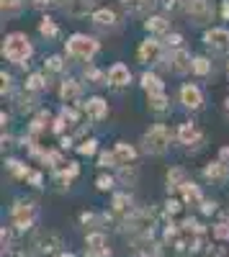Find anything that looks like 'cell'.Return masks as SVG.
<instances>
[{"instance_id":"277c9868","label":"cell","mask_w":229,"mask_h":257,"mask_svg":"<svg viewBox=\"0 0 229 257\" xmlns=\"http://www.w3.org/2000/svg\"><path fill=\"white\" fill-rule=\"evenodd\" d=\"M132 198H129V193H116L113 201H111V208L106 213V219H111L113 224L119 226H127V221L132 219Z\"/></svg>"},{"instance_id":"d6a6232c","label":"cell","mask_w":229,"mask_h":257,"mask_svg":"<svg viewBox=\"0 0 229 257\" xmlns=\"http://www.w3.org/2000/svg\"><path fill=\"white\" fill-rule=\"evenodd\" d=\"M121 6L129 13H142V11H147L152 6V0H121Z\"/></svg>"},{"instance_id":"4fadbf2b","label":"cell","mask_w":229,"mask_h":257,"mask_svg":"<svg viewBox=\"0 0 229 257\" xmlns=\"http://www.w3.org/2000/svg\"><path fill=\"white\" fill-rule=\"evenodd\" d=\"M82 111H85L88 118H93V121H103L108 116V103L95 95V98H88V103H82Z\"/></svg>"},{"instance_id":"8992f818","label":"cell","mask_w":229,"mask_h":257,"mask_svg":"<svg viewBox=\"0 0 229 257\" xmlns=\"http://www.w3.org/2000/svg\"><path fill=\"white\" fill-rule=\"evenodd\" d=\"M34 219H36V206L31 201H16V206L11 208V221L16 229H29L34 226Z\"/></svg>"},{"instance_id":"681fc988","label":"cell","mask_w":229,"mask_h":257,"mask_svg":"<svg viewBox=\"0 0 229 257\" xmlns=\"http://www.w3.org/2000/svg\"><path fill=\"white\" fill-rule=\"evenodd\" d=\"M88 257H111V249H108V247H106V249H95V252L88 249Z\"/></svg>"},{"instance_id":"7c38bea8","label":"cell","mask_w":229,"mask_h":257,"mask_svg":"<svg viewBox=\"0 0 229 257\" xmlns=\"http://www.w3.org/2000/svg\"><path fill=\"white\" fill-rule=\"evenodd\" d=\"M180 103L185 105V108H191V111H198L201 105H203V95H201V90L196 88V85H183L180 88Z\"/></svg>"},{"instance_id":"9f6ffc18","label":"cell","mask_w":229,"mask_h":257,"mask_svg":"<svg viewBox=\"0 0 229 257\" xmlns=\"http://www.w3.org/2000/svg\"><path fill=\"white\" fill-rule=\"evenodd\" d=\"M178 3H180V6L185 8V6H188V3H191V0H178Z\"/></svg>"},{"instance_id":"44dd1931","label":"cell","mask_w":229,"mask_h":257,"mask_svg":"<svg viewBox=\"0 0 229 257\" xmlns=\"http://www.w3.org/2000/svg\"><path fill=\"white\" fill-rule=\"evenodd\" d=\"M178 139H180V144H198L201 142V132L188 121V123H180V128H178Z\"/></svg>"},{"instance_id":"836d02e7","label":"cell","mask_w":229,"mask_h":257,"mask_svg":"<svg viewBox=\"0 0 229 257\" xmlns=\"http://www.w3.org/2000/svg\"><path fill=\"white\" fill-rule=\"evenodd\" d=\"M85 80H90V85H108V75H103L95 67H88L85 70Z\"/></svg>"},{"instance_id":"52a82bcc","label":"cell","mask_w":229,"mask_h":257,"mask_svg":"<svg viewBox=\"0 0 229 257\" xmlns=\"http://www.w3.org/2000/svg\"><path fill=\"white\" fill-rule=\"evenodd\" d=\"M31 247L41 257H52L62 247V239H59V234H54V231H39L34 237V242H31Z\"/></svg>"},{"instance_id":"484cf974","label":"cell","mask_w":229,"mask_h":257,"mask_svg":"<svg viewBox=\"0 0 229 257\" xmlns=\"http://www.w3.org/2000/svg\"><path fill=\"white\" fill-rule=\"evenodd\" d=\"M137 178H139V167H137V165H124V167L119 170V180H121L124 185H134Z\"/></svg>"},{"instance_id":"7402d4cb","label":"cell","mask_w":229,"mask_h":257,"mask_svg":"<svg viewBox=\"0 0 229 257\" xmlns=\"http://www.w3.org/2000/svg\"><path fill=\"white\" fill-rule=\"evenodd\" d=\"M144 29L150 34H170V21L165 16H150L144 21Z\"/></svg>"},{"instance_id":"9c48e42d","label":"cell","mask_w":229,"mask_h":257,"mask_svg":"<svg viewBox=\"0 0 229 257\" xmlns=\"http://www.w3.org/2000/svg\"><path fill=\"white\" fill-rule=\"evenodd\" d=\"M203 44L211 52H229V31L226 29H209L203 34Z\"/></svg>"},{"instance_id":"2e32d148","label":"cell","mask_w":229,"mask_h":257,"mask_svg":"<svg viewBox=\"0 0 229 257\" xmlns=\"http://www.w3.org/2000/svg\"><path fill=\"white\" fill-rule=\"evenodd\" d=\"M113 157H116V165L124 167V165H134L137 160V149L129 144V142H116L113 147Z\"/></svg>"},{"instance_id":"f35d334b","label":"cell","mask_w":229,"mask_h":257,"mask_svg":"<svg viewBox=\"0 0 229 257\" xmlns=\"http://www.w3.org/2000/svg\"><path fill=\"white\" fill-rule=\"evenodd\" d=\"M98 165H100V167H116V157H113V152H100Z\"/></svg>"},{"instance_id":"3957f363","label":"cell","mask_w":229,"mask_h":257,"mask_svg":"<svg viewBox=\"0 0 229 257\" xmlns=\"http://www.w3.org/2000/svg\"><path fill=\"white\" fill-rule=\"evenodd\" d=\"M142 147H144V152L147 155H162V152H168V147H170V132H168V126H152L150 132H144L142 137Z\"/></svg>"},{"instance_id":"1f68e13d","label":"cell","mask_w":229,"mask_h":257,"mask_svg":"<svg viewBox=\"0 0 229 257\" xmlns=\"http://www.w3.org/2000/svg\"><path fill=\"white\" fill-rule=\"evenodd\" d=\"M85 244H88V249H90V252H95V249H106V234H100V231L88 234Z\"/></svg>"},{"instance_id":"db71d44e","label":"cell","mask_w":229,"mask_h":257,"mask_svg":"<svg viewBox=\"0 0 229 257\" xmlns=\"http://www.w3.org/2000/svg\"><path fill=\"white\" fill-rule=\"evenodd\" d=\"M70 147H72V139H70V137L62 139V149H70Z\"/></svg>"},{"instance_id":"ffe728a7","label":"cell","mask_w":229,"mask_h":257,"mask_svg":"<svg viewBox=\"0 0 229 257\" xmlns=\"http://www.w3.org/2000/svg\"><path fill=\"white\" fill-rule=\"evenodd\" d=\"M142 88H144V93H147V95H160V93H165V85H162L160 75H155V72H144V75H142Z\"/></svg>"},{"instance_id":"e575fe53","label":"cell","mask_w":229,"mask_h":257,"mask_svg":"<svg viewBox=\"0 0 229 257\" xmlns=\"http://www.w3.org/2000/svg\"><path fill=\"white\" fill-rule=\"evenodd\" d=\"M193 72L201 75V77H206V75L211 72V62L206 59V57H193Z\"/></svg>"},{"instance_id":"4316f807","label":"cell","mask_w":229,"mask_h":257,"mask_svg":"<svg viewBox=\"0 0 229 257\" xmlns=\"http://www.w3.org/2000/svg\"><path fill=\"white\" fill-rule=\"evenodd\" d=\"M39 34H41V36H47V39H54V36L59 34V26L54 24L52 18H47V16H44V18L39 21Z\"/></svg>"},{"instance_id":"d6986e66","label":"cell","mask_w":229,"mask_h":257,"mask_svg":"<svg viewBox=\"0 0 229 257\" xmlns=\"http://www.w3.org/2000/svg\"><path fill=\"white\" fill-rule=\"evenodd\" d=\"M93 24L98 29H116L119 18H116V13L111 8H98V11H93Z\"/></svg>"},{"instance_id":"ee69618b","label":"cell","mask_w":229,"mask_h":257,"mask_svg":"<svg viewBox=\"0 0 229 257\" xmlns=\"http://www.w3.org/2000/svg\"><path fill=\"white\" fill-rule=\"evenodd\" d=\"M0 80H3V88H0V90H3V95H6V93H11V88H13L11 75H8V72H0Z\"/></svg>"},{"instance_id":"30bf717a","label":"cell","mask_w":229,"mask_h":257,"mask_svg":"<svg viewBox=\"0 0 229 257\" xmlns=\"http://www.w3.org/2000/svg\"><path fill=\"white\" fill-rule=\"evenodd\" d=\"M137 57H139V62H144V64L162 62V59H160V57H162V44H160L157 39H147V41H142L139 49H137Z\"/></svg>"},{"instance_id":"4dcf8cb0","label":"cell","mask_w":229,"mask_h":257,"mask_svg":"<svg viewBox=\"0 0 229 257\" xmlns=\"http://www.w3.org/2000/svg\"><path fill=\"white\" fill-rule=\"evenodd\" d=\"M8 170H11L18 180H29V175H31V170H29L24 162H18V160H8Z\"/></svg>"},{"instance_id":"816d5d0a","label":"cell","mask_w":229,"mask_h":257,"mask_svg":"<svg viewBox=\"0 0 229 257\" xmlns=\"http://www.w3.org/2000/svg\"><path fill=\"white\" fill-rule=\"evenodd\" d=\"M3 257H29V254H26V252H21V249H8Z\"/></svg>"},{"instance_id":"7bdbcfd3","label":"cell","mask_w":229,"mask_h":257,"mask_svg":"<svg viewBox=\"0 0 229 257\" xmlns=\"http://www.w3.org/2000/svg\"><path fill=\"white\" fill-rule=\"evenodd\" d=\"M214 237L216 239H229V224H216L214 226Z\"/></svg>"},{"instance_id":"680465c9","label":"cell","mask_w":229,"mask_h":257,"mask_svg":"<svg viewBox=\"0 0 229 257\" xmlns=\"http://www.w3.org/2000/svg\"><path fill=\"white\" fill-rule=\"evenodd\" d=\"M226 75H229V62H226Z\"/></svg>"},{"instance_id":"11a10c76","label":"cell","mask_w":229,"mask_h":257,"mask_svg":"<svg viewBox=\"0 0 229 257\" xmlns=\"http://www.w3.org/2000/svg\"><path fill=\"white\" fill-rule=\"evenodd\" d=\"M224 113H226V116H229V98H226V100H224Z\"/></svg>"},{"instance_id":"cb8c5ba5","label":"cell","mask_w":229,"mask_h":257,"mask_svg":"<svg viewBox=\"0 0 229 257\" xmlns=\"http://www.w3.org/2000/svg\"><path fill=\"white\" fill-rule=\"evenodd\" d=\"M77 173H80V165L77 162H67V167H62V170H57V173H54V180L59 185H70V180H75Z\"/></svg>"},{"instance_id":"f5cc1de1","label":"cell","mask_w":229,"mask_h":257,"mask_svg":"<svg viewBox=\"0 0 229 257\" xmlns=\"http://www.w3.org/2000/svg\"><path fill=\"white\" fill-rule=\"evenodd\" d=\"M221 16H224V21H229V0L221 3Z\"/></svg>"},{"instance_id":"f546056e","label":"cell","mask_w":229,"mask_h":257,"mask_svg":"<svg viewBox=\"0 0 229 257\" xmlns=\"http://www.w3.org/2000/svg\"><path fill=\"white\" fill-rule=\"evenodd\" d=\"M147 108L155 111V113L165 111V108H168V95H165V93H160V95H147Z\"/></svg>"},{"instance_id":"bcb514c9","label":"cell","mask_w":229,"mask_h":257,"mask_svg":"<svg viewBox=\"0 0 229 257\" xmlns=\"http://www.w3.org/2000/svg\"><path fill=\"white\" fill-rule=\"evenodd\" d=\"M162 8L170 11V13H175V11L180 8V3H178V0H162Z\"/></svg>"},{"instance_id":"8fae6325","label":"cell","mask_w":229,"mask_h":257,"mask_svg":"<svg viewBox=\"0 0 229 257\" xmlns=\"http://www.w3.org/2000/svg\"><path fill=\"white\" fill-rule=\"evenodd\" d=\"M59 98L65 105H75L80 98H82V85L72 77H67L65 82H62V88H59Z\"/></svg>"},{"instance_id":"b9f144b4","label":"cell","mask_w":229,"mask_h":257,"mask_svg":"<svg viewBox=\"0 0 229 257\" xmlns=\"http://www.w3.org/2000/svg\"><path fill=\"white\" fill-rule=\"evenodd\" d=\"M113 183H116V180H113L111 175H100V178L95 180V185H98V190H111V188H113Z\"/></svg>"},{"instance_id":"e0dca14e","label":"cell","mask_w":229,"mask_h":257,"mask_svg":"<svg viewBox=\"0 0 229 257\" xmlns=\"http://www.w3.org/2000/svg\"><path fill=\"white\" fill-rule=\"evenodd\" d=\"M108 82L116 85V88H124V85H129V82H132V70L127 67V64L116 62L113 67L108 70Z\"/></svg>"},{"instance_id":"6f0895ef","label":"cell","mask_w":229,"mask_h":257,"mask_svg":"<svg viewBox=\"0 0 229 257\" xmlns=\"http://www.w3.org/2000/svg\"><path fill=\"white\" fill-rule=\"evenodd\" d=\"M59 257H72V254H70V252H67V254H59Z\"/></svg>"},{"instance_id":"c3c4849f","label":"cell","mask_w":229,"mask_h":257,"mask_svg":"<svg viewBox=\"0 0 229 257\" xmlns=\"http://www.w3.org/2000/svg\"><path fill=\"white\" fill-rule=\"evenodd\" d=\"M201 211H203V213H214V211H216V203L203 198V203H201Z\"/></svg>"},{"instance_id":"83f0119b","label":"cell","mask_w":229,"mask_h":257,"mask_svg":"<svg viewBox=\"0 0 229 257\" xmlns=\"http://www.w3.org/2000/svg\"><path fill=\"white\" fill-rule=\"evenodd\" d=\"M47 123H52L49 111H39V113H36V118L31 121V134H41V132L47 128Z\"/></svg>"},{"instance_id":"f1b7e54d","label":"cell","mask_w":229,"mask_h":257,"mask_svg":"<svg viewBox=\"0 0 229 257\" xmlns=\"http://www.w3.org/2000/svg\"><path fill=\"white\" fill-rule=\"evenodd\" d=\"M47 88V77L41 75V72H34L29 80H26V90L29 93H39V90H44Z\"/></svg>"},{"instance_id":"8d00e7d4","label":"cell","mask_w":229,"mask_h":257,"mask_svg":"<svg viewBox=\"0 0 229 257\" xmlns=\"http://www.w3.org/2000/svg\"><path fill=\"white\" fill-rule=\"evenodd\" d=\"M77 152H80V155H85V157L95 155V152H98V142H95V139H85V142H80Z\"/></svg>"},{"instance_id":"9a60e30c","label":"cell","mask_w":229,"mask_h":257,"mask_svg":"<svg viewBox=\"0 0 229 257\" xmlns=\"http://www.w3.org/2000/svg\"><path fill=\"white\" fill-rule=\"evenodd\" d=\"M203 178L206 180H214V183H224L229 178V165L221 162V160H214L203 167Z\"/></svg>"},{"instance_id":"d590c367","label":"cell","mask_w":229,"mask_h":257,"mask_svg":"<svg viewBox=\"0 0 229 257\" xmlns=\"http://www.w3.org/2000/svg\"><path fill=\"white\" fill-rule=\"evenodd\" d=\"M0 8H3L6 16H16L24 8V0H0Z\"/></svg>"},{"instance_id":"5bb4252c","label":"cell","mask_w":229,"mask_h":257,"mask_svg":"<svg viewBox=\"0 0 229 257\" xmlns=\"http://www.w3.org/2000/svg\"><path fill=\"white\" fill-rule=\"evenodd\" d=\"M170 67H173L175 75H185V72L193 70V59H191V54L185 49H178V52L170 54Z\"/></svg>"},{"instance_id":"7dc6e473","label":"cell","mask_w":229,"mask_h":257,"mask_svg":"<svg viewBox=\"0 0 229 257\" xmlns=\"http://www.w3.org/2000/svg\"><path fill=\"white\" fill-rule=\"evenodd\" d=\"M29 183H31L34 188H41V183H44V178H41V173H31V175H29Z\"/></svg>"},{"instance_id":"f907efd6","label":"cell","mask_w":229,"mask_h":257,"mask_svg":"<svg viewBox=\"0 0 229 257\" xmlns=\"http://www.w3.org/2000/svg\"><path fill=\"white\" fill-rule=\"evenodd\" d=\"M31 3H34L36 8H49V6L54 3V0H31Z\"/></svg>"},{"instance_id":"f6af8a7d","label":"cell","mask_w":229,"mask_h":257,"mask_svg":"<svg viewBox=\"0 0 229 257\" xmlns=\"http://www.w3.org/2000/svg\"><path fill=\"white\" fill-rule=\"evenodd\" d=\"M165 208H168V213H173V216H175V213L180 211V201H175V198H170L168 203H165Z\"/></svg>"},{"instance_id":"6da1fadb","label":"cell","mask_w":229,"mask_h":257,"mask_svg":"<svg viewBox=\"0 0 229 257\" xmlns=\"http://www.w3.org/2000/svg\"><path fill=\"white\" fill-rule=\"evenodd\" d=\"M34 54V47L26 34H8L3 41V57L13 64H29Z\"/></svg>"},{"instance_id":"74e56055","label":"cell","mask_w":229,"mask_h":257,"mask_svg":"<svg viewBox=\"0 0 229 257\" xmlns=\"http://www.w3.org/2000/svg\"><path fill=\"white\" fill-rule=\"evenodd\" d=\"M62 67H65V62H62L59 54H52V57L47 59V70H52V72H62Z\"/></svg>"},{"instance_id":"ba28073f","label":"cell","mask_w":229,"mask_h":257,"mask_svg":"<svg viewBox=\"0 0 229 257\" xmlns=\"http://www.w3.org/2000/svg\"><path fill=\"white\" fill-rule=\"evenodd\" d=\"M185 13L191 16V21H193V24L203 26V24H209V21H211V16H214V8H211V3H209V0H191V3L185 6Z\"/></svg>"},{"instance_id":"d4e9b609","label":"cell","mask_w":229,"mask_h":257,"mask_svg":"<svg viewBox=\"0 0 229 257\" xmlns=\"http://www.w3.org/2000/svg\"><path fill=\"white\" fill-rule=\"evenodd\" d=\"M185 183H188V175H185L183 167H173L168 173V190H180Z\"/></svg>"},{"instance_id":"603a6c76","label":"cell","mask_w":229,"mask_h":257,"mask_svg":"<svg viewBox=\"0 0 229 257\" xmlns=\"http://www.w3.org/2000/svg\"><path fill=\"white\" fill-rule=\"evenodd\" d=\"M180 193H183V201H185V203H191V206H201V203H203L201 188H198L196 183H191V180L180 188Z\"/></svg>"},{"instance_id":"7a4b0ae2","label":"cell","mask_w":229,"mask_h":257,"mask_svg":"<svg viewBox=\"0 0 229 257\" xmlns=\"http://www.w3.org/2000/svg\"><path fill=\"white\" fill-rule=\"evenodd\" d=\"M95 54H98V41L93 36H88V34H72L67 39V57L90 62Z\"/></svg>"},{"instance_id":"60d3db41","label":"cell","mask_w":229,"mask_h":257,"mask_svg":"<svg viewBox=\"0 0 229 257\" xmlns=\"http://www.w3.org/2000/svg\"><path fill=\"white\" fill-rule=\"evenodd\" d=\"M34 98L31 95H18V111H31L34 108Z\"/></svg>"},{"instance_id":"ac0fdd59","label":"cell","mask_w":229,"mask_h":257,"mask_svg":"<svg viewBox=\"0 0 229 257\" xmlns=\"http://www.w3.org/2000/svg\"><path fill=\"white\" fill-rule=\"evenodd\" d=\"M95 6V0H65L62 3V8H65V13L75 16V18H82V16H88Z\"/></svg>"},{"instance_id":"5b68a950","label":"cell","mask_w":229,"mask_h":257,"mask_svg":"<svg viewBox=\"0 0 229 257\" xmlns=\"http://www.w3.org/2000/svg\"><path fill=\"white\" fill-rule=\"evenodd\" d=\"M155 211L152 208H139L132 213V219L127 221V229L139 237H152V226H155Z\"/></svg>"},{"instance_id":"ab89813d","label":"cell","mask_w":229,"mask_h":257,"mask_svg":"<svg viewBox=\"0 0 229 257\" xmlns=\"http://www.w3.org/2000/svg\"><path fill=\"white\" fill-rule=\"evenodd\" d=\"M165 44H168L170 49H180V44H183V36L180 34H168V36H165Z\"/></svg>"}]
</instances>
